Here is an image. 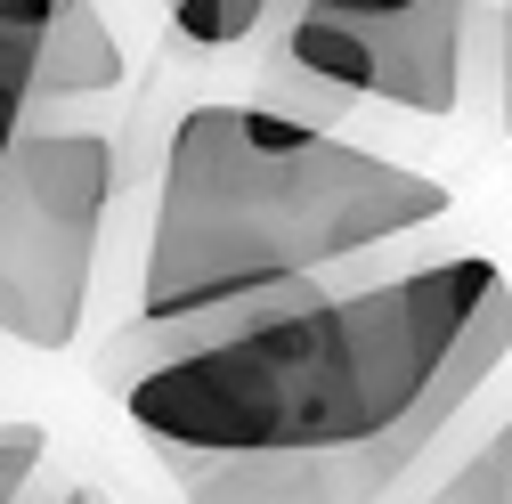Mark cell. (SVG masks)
Listing matches in <instances>:
<instances>
[{
	"mask_svg": "<svg viewBox=\"0 0 512 504\" xmlns=\"http://www.w3.org/2000/svg\"><path fill=\"white\" fill-rule=\"evenodd\" d=\"M504 285L496 261L456 252L399 277L334 293L326 309L252 334L236 350L187 358L122 399L147 439H187L220 456L261 448H350V439L407 431L456 366V342Z\"/></svg>",
	"mask_w": 512,
	"mask_h": 504,
	"instance_id": "6da1fadb",
	"label": "cell"
},
{
	"mask_svg": "<svg viewBox=\"0 0 512 504\" xmlns=\"http://www.w3.org/2000/svg\"><path fill=\"white\" fill-rule=\"evenodd\" d=\"M447 220V187L277 106H196L163 155L139 309L326 277Z\"/></svg>",
	"mask_w": 512,
	"mask_h": 504,
	"instance_id": "7a4b0ae2",
	"label": "cell"
},
{
	"mask_svg": "<svg viewBox=\"0 0 512 504\" xmlns=\"http://www.w3.org/2000/svg\"><path fill=\"white\" fill-rule=\"evenodd\" d=\"M114 196L106 131H33L0 155V334L25 350H66L90 309L98 228Z\"/></svg>",
	"mask_w": 512,
	"mask_h": 504,
	"instance_id": "3957f363",
	"label": "cell"
},
{
	"mask_svg": "<svg viewBox=\"0 0 512 504\" xmlns=\"http://www.w3.org/2000/svg\"><path fill=\"white\" fill-rule=\"evenodd\" d=\"M504 350H512V285L488 293V309L472 318V334L456 342L447 383L431 391V407L407 431L350 439V448H261V456H220V448H187V439H147V448L179 480L187 504H382L431 456V439L464 415V399L504 366Z\"/></svg>",
	"mask_w": 512,
	"mask_h": 504,
	"instance_id": "277c9868",
	"label": "cell"
},
{
	"mask_svg": "<svg viewBox=\"0 0 512 504\" xmlns=\"http://www.w3.org/2000/svg\"><path fill=\"white\" fill-rule=\"evenodd\" d=\"M464 82V0H415L399 17H326L293 9L277 25V49L261 66V98L293 122L326 131L350 106H399V114H447Z\"/></svg>",
	"mask_w": 512,
	"mask_h": 504,
	"instance_id": "5b68a950",
	"label": "cell"
},
{
	"mask_svg": "<svg viewBox=\"0 0 512 504\" xmlns=\"http://www.w3.org/2000/svg\"><path fill=\"white\" fill-rule=\"evenodd\" d=\"M350 269H358V261H350ZM334 293H350L342 269H326V277H285V285H244V293L179 301V309H139V318L98 350V391H106V399H131L139 383H155V374H171V366H187V358H212V350H236V342H252V334L301 318V309H326Z\"/></svg>",
	"mask_w": 512,
	"mask_h": 504,
	"instance_id": "8992f818",
	"label": "cell"
},
{
	"mask_svg": "<svg viewBox=\"0 0 512 504\" xmlns=\"http://www.w3.org/2000/svg\"><path fill=\"white\" fill-rule=\"evenodd\" d=\"M122 82V41L114 25L98 17V0H66L49 25V49H41V106L57 98H98Z\"/></svg>",
	"mask_w": 512,
	"mask_h": 504,
	"instance_id": "52a82bcc",
	"label": "cell"
},
{
	"mask_svg": "<svg viewBox=\"0 0 512 504\" xmlns=\"http://www.w3.org/2000/svg\"><path fill=\"white\" fill-rule=\"evenodd\" d=\"M66 0H0V155L33 131L41 106V49Z\"/></svg>",
	"mask_w": 512,
	"mask_h": 504,
	"instance_id": "ba28073f",
	"label": "cell"
},
{
	"mask_svg": "<svg viewBox=\"0 0 512 504\" xmlns=\"http://www.w3.org/2000/svg\"><path fill=\"white\" fill-rule=\"evenodd\" d=\"M277 0H171V33L187 49H236L269 25Z\"/></svg>",
	"mask_w": 512,
	"mask_h": 504,
	"instance_id": "9c48e42d",
	"label": "cell"
},
{
	"mask_svg": "<svg viewBox=\"0 0 512 504\" xmlns=\"http://www.w3.org/2000/svg\"><path fill=\"white\" fill-rule=\"evenodd\" d=\"M423 504H512V472H504V439L488 431L480 448H472V456H464L456 472H447V480H439V488H431Z\"/></svg>",
	"mask_w": 512,
	"mask_h": 504,
	"instance_id": "30bf717a",
	"label": "cell"
},
{
	"mask_svg": "<svg viewBox=\"0 0 512 504\" xmlns=\"http://www.w3.org/2000/svg\"><path fill=\"white\" fill-rule=\"evenodd\" d=\"M41 431L33 423H0V504H17L33 480H41Z\"/></svg>",
	"mask_w": 512,
	"mask_h": 504,
	"instance_id": "8fae6325",
	"label": "cell"
},
{
	"mask_svg": "<svg viewBox=\"0 0 512 504\" xmlns=\"http://www.w3.org/2000/svg\"><path fill=\"white\" fill-rule=\"evenodd\" d=\"M17 504H98V496H90L82 480H66V472H57V464H41V480H33V488H25Z\"/></svg>",
	"mask_w": 512,
	"mask_h": 504,
	"instance_id": "7c38bea8",
	"label": "cell"
},
{
	"mask_svg": "<svg viewBox=\"0 0 512 504\" xmlns=\"http://www.w3.org/2000/svg\"><path fill=\"white\" fill-rule=\"evenodd\" d=\"M293 9H326V17H399L415 0H293Z\"/></svg>",
	"mask_w": 512,
	"mask_h": 504,
	"instance_id": "4fadbf2b",
	"label": "cell"
},
{
	"mask_svg": "<svg viewBox=\"0 0 512 504\" xmlns=\"http://www.w3.org/2000/svg\"><path fill=\"white\" fill-rule=\"evenodd\" d=\"M504 139H512V0H504Z\"/></svg>",
	"mask_w": 512,
	"mask_h": 504,
	"instance_id": "5bb4252c",
	"label": "cell"
},
{
	"mask_svg": "<svg viewBox=\"0 0 512 504\" xmlns=\"http://www.w3.org/2000/svg\"><path fill=\"white\" fill-rule=\"evenodd\" d=\"M163 9H171V0H163Z\"/></svg>",
	"mask_w": 512,
	"mask_h": 504,
	"instance_id": "9a60e30c",
	"label": "cell"
}]
</instances>
